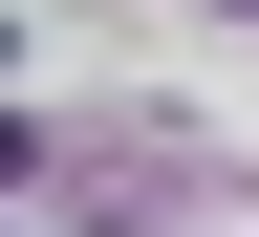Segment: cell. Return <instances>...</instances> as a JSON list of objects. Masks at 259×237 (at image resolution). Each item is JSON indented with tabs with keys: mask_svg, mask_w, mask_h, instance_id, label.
<instances>
[{
	"mask_svg": "<svg viewBox=\"0 0 259 237\" xmlns=\"http://www.w3.org/2000/svg\"><path fill=\"white\" fill-rule=\"evenodd\" d=\"M238 22H259V0H238Z\"/></svg>",
	"mask_w": 259,
	"mask_h": 237,
	"instance_id": "obj_1",
	"label": "cell"
}]
</instances>
